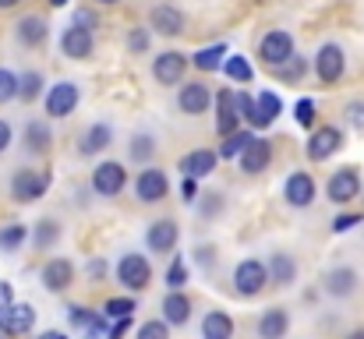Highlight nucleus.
Listing matches in <instances>:
<instances>
[{
	"mask_svg": "<svg viewBox=\"0 0 364 339\" xmlns=\"http://www.w3.org/2000/svg\"><path fill=\"white\" fill-rule=\"evenodd\" d=\"M50 170H18L14 177H11V195H14V202H21V205H28V202H36V198H43L46 191H50Z\"/></svg>",
	"mask_w": 364,
	"mask_h": 339,
	"instance_id": "f257e3e1",
	"label": "nucleus"
},
{
	"mask_svg": "<svg viewBox=\"0 0 364 339\" xmlns=\"http://www.w3.org/2000/svg\"><path fill=\"white\" fill-rule=\"evenodd\" d=\"M269 283H272L269 265H265V262H258V258H244L241 265L234 269V286H237V294H241V297H258Z\"/></svg>",
	"mask_w": 364,
	"mask_h": 339,
	"instance_id": "f03ea898",
	"label": "nucleus"
},
{
	"mask_svg": "<svg viewBox=\"0 0 364 339\" xmlns=\"http://www.w3.org/2000/svg\"><path fill=\"white\" fill-rule=\"evenodd\" d=\"M258 57H262L269 68H283V64L294 57V36L283 32V28H272L269 36H262V43H258Z\"/></svg>",
	"mask_w": 364,
	"mask_h": 339,
	"instance_id": "7ed1b4c3",
	"label": "nucleus"
},
{
	"mask_svg": "<svg viewBox=\"0 0 364 339\" xmlns=\"http://www.w3.org/2000/svg\"><path fill=\"white\" fill-rule=\"evenodd\" d=\"M343 71H347L343 50H340L336 43L318 46V53H315V75H318V82H322V85H336V82L343 78Z\"/></svg>",
	"mask_w": 364,
	"mask_h": 339,
	"instance_id": "20e7f679",
	"label": "nucleus"
},
{
	"mask_svg": "<svg viewBox=\"0 0 364 339\" xmlns=\"http://www.w3.org/2000/svg\"><path fill=\"white\" fill-rule=\"evenodd\" d=\"M117 279H121V286L127 290H145L149 283H152V265H149V258L145 254H124L121 262H117Z\"/></svg>",
	"mask_w": 364,
	"mask_h": 339,
	"instance_id": "39448f33",
	"label": "nucleus"
},
{
	"mask_svg": "<svg viewBox=\"0 0 364 339\" xmlns=\"http://www.w3.org/2000/svg\"><path fill=\"white\" fill-rule=\"evenodd\" d=\"M326 195H329V202H336V205L354 202V198L361 195V173H358V166L336 170V173L329 177V184H326Z\"/></svg>",
	"mask_w": 364,
	"mask_h": 339,
	"instance_id": "423d86ee",
	"label": "nucleus"
},
{
	"mask_svg": "<svg viewBox=\"0 0 364 339\" xmlns=\"http://www.w3.org/2000/svg\"><path fill=\"white\" fill-rule=\"evenodd\" d=\"M343 149V131L340 127H333V124H326V127H318L311 138H308V159L311 163H326L329 156H336Z\"/></svg>",
	"mask_w": 364,
	"mask_h": 339,
	"instance_id": "0eeeda50",
	"label": "nucleus"
},
{
	"mask_svg": "<svg viewBox=\"0 0 364 339\" xmlns=\"http://www.w3.org/2000/svg\"><path fill=\"white\" fill-rule=\"evenodd\" d=\"M124 184H127V173H124L121 163H114V159H107V163H100V166L92 170V191L103 195V198L121 195Z\"/></svg>",
	"mask_w": 364,
	"mask_h": 339,
	"instance_id": "6e6552de",
	"label": "nucleus"
},
{
	"mask_svg": "<svg viewBox=\"0 0 364 339\" xmlns=\"http://www.w3.org/2000/svg\"><path fill=\"white\" fill-rule=\"evenodd\" d=\"M166 191H170V181H166V173L159 170V166H145L141 173H138V181H134V195L141 198V202H163L166 198Z\"/></svg>",
	"mask_w": 364,
	"mask_h": 339,
	"instance_id": "1a4fd4ad",
	"label": "nucleus"
},
{
	"mask_svg": "<svg viewBox=\"0 0 364 339\" xmlns=\"http://www.w3.org/2000/svg\"><path fill=\"white\" fill-rule=\"evenodd\" d=\"M184 68H188V57L177 53V50H166L152 60V75H156L159 85H177L184 78Z\"/></svg>",
	"mask_w": 364,
	"mask_h": 339,
	"instance_id": "9d476101",
	"label": "nucleus"
},
{
	"mask_svg": "<svg viewBox=\"0 0 364 339\" xmlns=\"http://www.w3.org/2000/svg\"><path fill=\"white\" fill-rule=\"evenodd\" d=\"M39 279H43V286H46L50 294H64V290L75 283V265H71L68 258H50V262L43 265Z\"/></svg>",
	"mask_w": 364,
	"mask_h": 339,
	"instance_id": "9b49d317",
	"label": "nucleus"
},
{
	"mask_svg": "<svg viewBox=\"0 0 364 339\" xmlns=\"http://www.w3.org/2000/svg\"><path fill=\"white\" fill-rule=\"evenodd\" d=\"M78 107V85L75 82H57L53 89H50V96H46V113L50 117H71Z\"/></svg>",
	"mask_w": 364,
	"mask_h": 339,
	"instance_id": "f8f14e48",
	"label": "nucleus"
},
{
	"mask_svg": "<svg viewBox=\"0 0 364 339\" xmlns=\"http://www.w3.org/2000/svg\"><path fill=\"white\" fill-rule=\"evenodd\" d=\"M244 117L237 110V92H230V89H223L220 96H216V131L227 138V134H234L237 131V124H241Z\"/></svg>",
	"mask_w": 364,
	"mask_h": 339,
	"instance_id": "ddd939ff",
	"label": "nucleus"
},
{
	"mask_svg": "<svg viewBox=\"0 0 364 339\" xmlns=\"http://www.w3.org/2000/svg\"><path fill=\"white\" fill-rule=\"evenodd\" d=\"M60 53L71 57V60H85V57H92V32L82 28V25L64 28V36H60Z\"/></svg>",
	"mask_w": 364,
	"mask_h": 339,
	"instance_id": "4468645a",
	"label": "nucleus"
},
{
	"mask_svg": "<svg viewBox=\"0 0 364 339\" xmlns=\"http://www.w3.org/2000/svg\"><path fill=\"white\" fill-rule=\"evenodd\" d=\"M283 195H287V202L294 209H308L315 202V181H311V173H301V170L290 173L287 184H283Z\"/></svg>",
	"mask_w": 364,
	"mask_h": 339,
	"instance_id": "2eb2a0df",
	"label": "nucleus"
},
{
	"mask_svg": "<svg viewBox=\"0 0 364 339\" xmlns=\"http://www.w3.org/2000/svg\"><path fill=\"white\" fill-rule=\"evenodd\" d=\"M32 325H36V308H28V304H11L0 315V333L4 336H25Z\"/></svg>",
	"mask_w": 364,
	"mask_h": 339,
	"instance_id": "dca6fc26",
	"label": "nucleus"
},
{
	"mask_svg": "<svg viewBox=\"0 0 364 339\" xmlns=\"http://www.w3.org/2000/svg\"><path fill=\"white\" fill-rule=\"evenodd\" d=\"M177 237H181V230H177L173 220H156V223L145 230V244H149V251H156V254L173 251V247H177Z\"/></svg>",
	"mask_w": 364,
	"mask_h": 339,
	"instance_id": "f3484780",
	"label": "nucleus"
},
{
	"mask_svg": "<svg viewBox=\"0 0 364 339\" xmlns=\"http://www.w3.org/2000/svg\"><path fill=\"white\" fill-rule=\"evenodd\" d=\"M177 103H181V110L188 113V117H198V113H205L213 107V92H209V85H202V82H188V85L181 89Z\"/></svg>",
	"mask_w": 364,
	"mask_h": 339,
	"instance_id": "a211bd4d",
	"label": "nucleus"
},
{
	"mask_svg": "<svg viewBox=\"0 0 364 339\" xmlns=\"http://www.w3.org/2000/svg\"><path fill=\"white\" fill-rule=\"evenodd\" d=\"M216 163H220V152H213V149H195V152H188V156L181 159V173H184V177H209V173L216 170Z\"/></svg>",
	"mask_w": 364,
	"mask_h": 339,
	"instance_id": "6ab92c4d",
	"label": "nucleus"
},
{
	"mask_svg": "<svg viewBox=\"0 0 364 339\" xmlns=\"http://www.w3.org/2000/svg\"><path fill=\"white\" fill-rule=\"evenodd\" d=\"M272 163V145L265 141V138H255L247 149H244L241 156V170L247 173V177H255V173H262L265 166Z\"/></svg>",
	"mask_w": 364,
	"mask_h": 339,
	"instance_id": "aec40b11",
	"label": "nucleus"
},
{
	"mask_svg": "<svg viewBox=\"0 0 364 339\" xmlns=\"http://www.w3.org/2000/svg\"><path fill=\"white\" fill-rule=\"evenodd\" d=\"M149 25H152L159 36H181V32H184V14H181L177 7H170V4H159V7H152Z\"/></svg>",
	"mask_w": 364,
	"mask_h": 339,
	"instance_id": "412c9836",
	"label": "nucleus"
},
{
	"mask_svg": "<svg viewBox=\"0 0 364 339\" xmlns=\"http://www.w3.org/2000/svg\"><path fill=\"white\" fill-rule=\"evenodd\" d=\"M290 333V315L283 308H269L258 318V339H287Z\"/></svg>",
	"mask_w": 364,
	"mask_h": 339,
	"instance_id": "4be33fe9",
	"label": "nucleus"
},
{
	"mask_svg": "<svg viewBox=\"0 0 364 339\" xmlns=\"http://www.w3.org/2000/svg\"><path fill=\"white\" fill-rule=\"evenodd\" d=\"M110 141H114V131H110L107 124H92V127H85V131H82L78 152H82V156H96V152H103Z\"/></svg>",
	"mask_w": 364,
	"mask_h": 339,
	"instance_id": "5701e85b",
	"label": "nucleus"
},
{
	"mask_svg": "<svg viewBox=\"0 0 364 339\" xmlns=\"http://www.w3.org/2000/svg\"><path fill=\"white\" fill-rule=\"evenodd\" d=\"M163 318H166V325H184L191 318V301L181 290H170L163 301Z\"/></svg>",
	"mask_w": 364,
	"mask_h": 339,
	"instance_id": "b1692460",
	"label": "nucleus"
},
{
	"mask_svg": "<svg viewBox=\"0 0 364 339\" xmlns=\"http://www.w3.org/2000/svg\"><path fill=\"white\" fill-rule=\"evenodd\" d=\"M358 290V272L354 269H333L326 276V294L329 297H350Z\"/></svg>",
	"mask_w": 364,
	"mask_h": 339,
	"instance_id": "393cba45",
	"label": "nucleus"
},
{
	"mask_svg": "<svg viewBox=\"0 0 364 339\" xmlns=\"http://www.w3.org/2000/svg\"><path fill=\"white\" fill-rule=\"evenodd\" d=\"M202 339H234V318L227 311H209L202 322Z\"/></svg>",
	"mask_w": 364,
	"mask_h": 339,
	"instance_id": "a878e982",
	"label": "nucleus"
},
{
	"mask_svg": "<svg viewBox=\"0 0 364 339\" xmlns=\"http://www.w3.org/2000/svg\"><path fill=\"white\" fill-rule=\"evenodd\" d=\"M46 18H39V14H25L21 21H18V39L25 43V46H39V43H46Z\"/></svg>",
	"mask_w": 364,
	"mask_h": 339,
	"instance_id": "bb28decb",
	"label": "nucleus"
},
{
	"mask_svg": "<svg viewBox=\"0 0 364 339\" xmlns=\"http://www.w3.org/2000/svg\"><path fill=\"white\" fill-rule=\"evenodd\" d=\"M269 276H272L276 286H290V283L297 279V262H294L290 254L276 251V254L269 258Z\"/></svg>",
	"mask_w": 364,
	"mask_h": 339,
	"instance_id": "cd10ccee",
	"label": "nucleus"
},
{
	"mask_svg": "<svg viewBox=\"0 0 364 339\" xmlns=\"http://www.w3.org/2000/svg\"><path fill=\"white\" fill-rule=\"evenodd\" d=\"M50 141H53V134H50V127L43 120H28L25 124V149L28 152H46Z\"/></svg>",
	"mask_w": 364,
	"mask_h": 339,
	"instance_id": "c85d7f7f",
	"label": "nucleus"
},
{
	"mask_svg": "<svg viewBox=\"0 0 364 339\" xmlns=\"http://www.w3.org/2000/svg\"><path fill=\"white\" fill-rule=\"evenodd\" d=\"M255 103H258L255 127H269V124L283 113V103H279V96H276V92H262V96H255Z\"/></svg>",
	"mask_w": 364,
	"mask_h": 339,
	"instance_id": "c756f323",
	"label": "nucleus"
},
{
	"mask_svg": "<svg viewBox=\"0 0 364 339\" xmlns=\"http://www.w3.org/2000/svg\"><path fill=\"white\" fill-rule=\"evenodd\" d=\"M198 71H220L223 64H227V46L223 43H216V46H205V50H198L195 53V60H191Z\"/></svg>",
	"mask_w": 364,
	"mask_h": 339,
	"instance_id": "7c9ffc66",
	"label": "nucleus"
},
{
	"mask_svg": "<svg viewBox=\"0 0 364 339\" xmlns=\"http://www.w3.org/2000/svg\"><path fill=\"white\" fill-rule=\"evenodd\" d=\"M251 141H255V134H251V131H234V134H227V138H223V145H220V159H234V156L241 159L244 149H247Z\"/></svg>",
	"mask_w": 364,
	"mask_h": 339,
	"instance_id": "2f4dec72",
	"label": "nucleus"
},
{
	"mask_svg": "<svg viewBox=\"0 0 364 339\" xmlns=\"http://www.w3.org/2000/svg\"><path fill=\"white\" fill-rule=\"evenodd\" d=\"M223 71H227V78H230V82H241V85H247V82L255 78V71H251V64L244 60L241 53H234V57H227V64H223Z\"/></svg>",
	"mask_w": 364,
	"mask_h": 339,
	"instance_id": "473e14b6",
	"label": "nucleus"
},
{
	"mask_svg": "<svg viewBox=\"0 0 364 339\" xmlns=\"http://www.w3.org/2000/svg\"><path fill=\"white\" fill-rule=\"evenodd\" d=\"M39 92H43V75H39V71H28V75H21V85H18V99L32 103V99H36Z\"/></svg>",
	"mask_w": 364,
	"mask_h": 339,
	"instance_id": "72a5a7b5",
	"label": "nucleus"
},
{
	"mask_svg": "<svg viewBox=\"0 0 364 339\" xmlns=\"http://www.w3.org/2000/svg\"><path fill=\"white\" fill-rule=\"evenodd\" d=\"M21 244H25V226L21 223H11L0 230V247H4V251H14V247H21Z\"/></svg>",
	"mask_w": 364,
	"mask_h": 339,
	"instance_id": "f704fd0d",
	"label": "nucleus"
},
{
	"mask_svg": "<svg viewBox=\"0 0 364 339\" xmlns=\"http://www.w3.org/2000/svg\"><path fill=\"white\" fill-rule=\"evenodd\" d=\"M152 152H156V141H152V134H134V138H131V159L145 163Z\"/></svg>",
	"mask_w": 364,
	"mask_h": 339,
	"instance_id": "c9c22d12",
	"label": "nucleus"
},
{
	"mask_svg": "<svg viewBox=\"0 0 364 339\" xmlns=\"http://www.w3.org/2000/svg\"><path fill=\"white\" fill-rule=\"evenodd\" d=\"M57 237H60V226L53 223V220H43V223H36V247H50Z\"/></svg>",
	"mask_w": 364,
	"mask_h": 339,
	"instance_id": "e433bc0d",
	"label": "nucleus"
},
{
	"mask_svg": "<svg viewBox=\"0 0 364 339\" xmlns=\"http://www.w3.org/2000/svg\"><path fill=\"white\" fill-rule=\"evenodd\" d=\"M18 85H21V78H18V75H11L7 68H0V103L14 99V96H18Z\"/></svg>",
	"mask_w": 364,
	"mask_h": 339,
	"instance_id": "4c0bfd02",
	"label": "nucleus"
},
{
	"mask_svg": "<svg viewBox=\"0 0 364 339\" xmlns=\"http://www.w3.org/2000/svg\"><path fill=\"white\" fill-rule=\"evenodd\" d=\"M184 283H188V265L177 258V262H170V269H166V286H170V290H181Z\"/></svg>",
	"mask_w": 364,
	"mask_h": 339,
	"instance_id": "58836bf2",
	"label": "nucleus"
},
{
	"mask_svg": "<svg viewBox=\"0 0 364 339\" xmlns=\"http://www.w3.org/2000/svg\"><path fill=\"white\" fill-rule=\"evenodd\" d=\"M294 117H297V124H301V127H315V99H297Z\"/></svg>",
	"mask_w": 364,
	"mask_h": 339,
	"instance_id": "ea45409f",
	"label": "nucleus"
},
{
	"mask_svg": "<svg viewBox=\"0 0 364 339\" xmlns=\"http://www.w3.org/2000/svg\"><path fill=\"white\" fill-rule=\"evenodd\" d=\"M131 311H134V301H131V297L107 301V315H110V318H131Z\"/></svg>",
	"mask_w": 364,
	"mask_h": 339,
	"instance_id": "a19ab883",
	"label": "nucleus"
},
{
	"mask_svg": "<svg viewBox=\"0 0 364 339\" xmlns=\"http://www.w3.org/2000/svg\"><path fill=\"white\" fill-rule=\"evenodd\" d=\"M301 75H304V60L301 57H290L287 60V68H279V82H301Z\"/></svg>",
	"mask_w": 364,
	"mask_h": 339,
	"instance_id": "79ce46f5",
	"label": "nucleus"
},
{
	"mask_svg": "<svg viewBox=\"0 0 364 339\" xmlns=\"http://www.w3.org/2000/svg\"><path fill=\"white\" fill-rule=\"evenodd\" d=\"M138 339H170V329H166V322H145L138 329Z\"/></svg>",
	"mask_w": 364,
	"mask_h": 339,
	"instance_id": "37998d69",
	"label": "nucleus"
},
{
	"mask_svg": "<svg viewBox=\"0 0 364 339\" xmlns=\"http://www.w3.org/2000/svg\"><path fill=\"white\" fill-rule=\"evenodd\" d=\"M127 50H131V53H145V50H149V28H131Z\"/></svg>",
	"mask_w": 364,
	"mask_h": 339,
	"instance_id": "c03bdc74",
	"label": "nucleus"
},
{
	"mask_svg": "<svg viewBox=\"0 0 364 339\" xmlns=\"http://www.w3.org/2000/svg\"><path fill=\"white\" fill-rule=\"evenodd\" d=\"M237 110H241V117L255 127V117H258V103L247 96V92H237Z\"/></svg>",
	"mask_w": 364,
	"mask_h": 339,
	"instance_id": "a18cd8bd",
	"label": "nucleus"
},
{
	"mask_svg": "<svg viewBox=\"0 0 364 339\" xmlns=\"http://www.w3.org/2000/svg\"><path fill=\"white\" fill-rule=\"evenodd\" d=\"M358 223H361V212H347V216H336L333 220V230L336 233H347V230H354Z\"/></svg>",
	"mask_w": 364,
	"mask_h": 339,
	"instance_id": "49530a36",
	"label": "nucleus"
},
{
	"mask_svg": "<svg viewBox=\"0 0 364 339\" xmlns=\"http://www.w3.org/2000/svg\"><path fill=\"white\" fill-rule=\"evenodd\" d=\"M75 25H82V28H89V32H92V28L100 25V18H96V14H92L89 7H82V11L75 14Z\"/></svg>",
	"mask_w": 364,
	"mask_h": 339,
	"instance_id": "de8ad7c7",
	"label": "nucleus"
},
{
	"mask_svg": "<svg viewBox=\"0 0 364 339\" xmlns=\"http://www.w3.org/2000/svg\"><path fill=\"white\" fill-rule=\"evenodd\" d=\"M11 304H14V290H11V283H0V315H4Z\"/></svg>",
	"mask_w": 364,
	"mask_h": 339,
	"instance_id": "09e8293b",
	"label": "nucleus"
},
{
	"mask_svg": "<svg viewBox=\"0 0 364 339\" xmlns=\"http://www.w3.org/2000/svg\"><path fill=\"white\" fill-rule=\"evenodd\" d=\"M181 191H184V202H195V198H198V188H195V177H184V184H181Z\"/></svg>",
	"mask_w": 364,
	"mask_h": 339,
	"instance_id": "8fccbe9b",
	"label": "nucleus"
},
{
	"mask_svg": "<svg viewBox=\"0 0 364 339\" xmlns=\"http://www.w3.org/2000/svg\"><path fill=\"white\" fill-rule=\"evenodd\" d=\"M7 145H11V124H7V120H0V152H4Z\"/></svg>",
	"mask_w": 364,
	"mask_h": 339,
	"instance_id": "3c124183",
	"label": "nucleus"
},
{
	"mask_svg": "<svg viewBox=\"0 0 364 339\" xmlns=\"http://www.w3.org/2000/svg\"><path fill=\"white\" fill-rule=\"evenodd\" d=\"M350 120H354L358 127H364V107L361 103H354V107H350Z\"/></svg>",
	"mask_w": 364,
	"mask_h": 339,
	"instance_id": "603ef678",
	"label": "nucleus"
},
{
	"mask_svg": "<svg viewBox=\"0 0 364 339\" xmlns=\"http://www.w3.org/2000/svg\"><path fill=\"white\" fill-rule=\"evenodd\" d=\"M198 262L202 265H213V247H198Z\"/></svg>",
	"mask_w": 364,
	"mask_h": 339,
	"instance_id": "864d4df0",
	"label": "nucleus"
},
{
	"mask_svg": "<svg viewBox=\"0 0 364 339\" xmlns=\"http://www.w3.org/2000/svg\"><path fill=\"white\" fill-rule=\"evenodd\" d=\"M36 339H68V333H57V329H50V333H39Z\"/></svg>",
	"mask_w": 364,
	"mask_h": 339,
	"instance_id": "5fc2aeb1",
	"label": "nucleus"
},
{
	"mask_svg": "<svg viewBox=\"0 0 364 339\" xmlns=\"http://www.w3.org/2000/svg\"><path fill=\"white\" fill-rule=\"evenodd\" d=\"M21 0H0V7H18Z\"/></svg>",
	"mask_w": 364,
	"mask_h": 339,
	"instance_id": "6e6d98bb",
	"label": "nucleus"
},
{
	"mask_svg": "<svg viewBox=\"0 0 364 339\" xmlns=\"http://www.w3.org/2000/svg\"><path fill=\"white\" fill-rule=\"evenodd\" d=\"M347 339H364V329H354V333H350Z\"/></svg>",
	"mask_w": 364,
	"mask_h": 339,
	"instance_id": "4d7b16f0",
	"label": "nucleus"
},
{
	"mask_svg": "<svg viewBox=\"0 0 364 339\" xmlns=\"http://www.w3.org/2000/svg\"><path fill=\"white\" fill-rule=\"evenodd\" d=\"M64 4H68V0H50V7H64Z\"/></svg>",
	"mask_w": 364,
	"mask_h": 339,
	"instance_id": "13d9d810",
	"label": "nucleus"
},
{
	"mask_svg": "<svg viewBox=\"0 0 364 339\" xmlns=\"http://www.w3.org/2000/svg\"><path fill=\"white\" fill-rule=\"evenodd\" d=\"M100 4H121V0H100Z\"/></svg>",
	"mask_w": 364,
	"mask_h": 339,
	"instance_id": "bf43d9fd",
	"label": "nucleus"
},
{
	"mask_svg": "<svg viewBox=\"0 0 364 339\" xmlns=\"http://www.w3.org/2000/svg\"><path fill=\"white\" fill-rule=\"evenodd\" d=\"M0 339H4V336H0Z\"/></svg>",
	"mask_w": 364,
	"mask_h": 339,
	"instance_id": "052dcab7",
	"label": "nucleus"
}]
</instances>
